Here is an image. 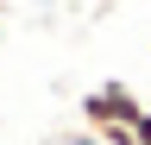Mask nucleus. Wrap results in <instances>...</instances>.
Returning <instances> with one entry per match:
<instances>
[{
    "instance_id": "obj_1",
    "label": "nucleus",
    "mask_w": 151,
    "mask_h": 145,
    "mask_svg": "<svg viewBox=\"0 0 151 145\" xmlns=\"http://www.w3.org/2000/svg\"><path fill=\"white\" fill-rule=\"evenodd\" d=\"M145 114V101L132 95L126 82H101L94 95H82V120H88V133H107V126H139Z\"/></svg>"
},
{
    "instance_id": "obj_2",
    "label": "nucleus",
    "mask_w": 151,
    "mask_h": 145,
    "mask_svg": "<svg viewBox=\"0 0 151 145\" xmlns=\"http://www.w3.org/2000/svg\"><path fill=\"white\" fill-rule=\"evenodd\" d=\"M57 145H101V133H88V126H82V133H69V139H57Z\"/></svg>"
},
{
    "instance_id": "obj_3",
    "label": "nucleus",
    "mask_w": 151,
    "mask_h": 145,
    "mask_svg": "<svg viewBox=\"0 0 151 145\" xmlns=\"http://www.w3.org/2000/svg\"><path fill=\"white\" fill-rule=\"evenodd\" d=\"M132 133H139V145H151V107L139 114V126H132Z\"/></svg>"
}]
</instances>
